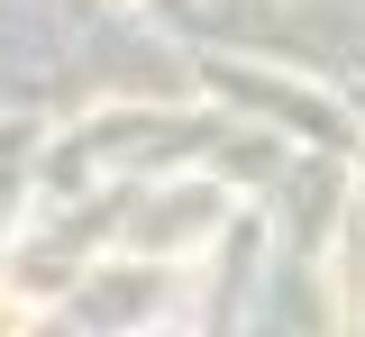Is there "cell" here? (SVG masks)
<instances>
[{"mask_svg": "<svg viewBox=\"0 0 365 337\" xmlns=\"http://www.w3.org/2000/svg\"><path fill=\"white\" fill-rule=\"evenodd\" d=\"M28 328H37V310H28L19 291H0V337H28Z\"/></svg>", "mask_w": 365, "mask_h": 337, "instance_id": "1", "label": "cell"}]
</instances>
